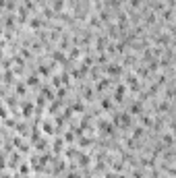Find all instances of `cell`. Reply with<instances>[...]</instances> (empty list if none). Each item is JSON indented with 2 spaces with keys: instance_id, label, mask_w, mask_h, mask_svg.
I'll use <instances>...</instances> for the list:
<instances>
[{
  "instance_id": "obj_2",
  "label": "cell",
  "mask_w": 176,
  "mask_h": 178,
  "mask_svg": "<svg viewBox=\"0 0 176 178\" xmlns=\"http://www.w3.org/2000/svg\"><path fill=\"white\" fill-rule=\"evenodd\" d=\"M141 110H143V108H141V102H135V106L130 108V114H139Z\"/></svg>"
},
{
  "instance_id": "obj_3",
  "label": "cell",
  "mask_w": 176,
  "mask_h": 178,
  "mask_svg": "<svg viewBox=\"0 0 176 178\" xmlns=\"http://www.w3.org/2000/svg\"><path fill=\"white\" fill-rule=\"evenodd\" d=\"M139 4H141V0H130V6H135V8H137Z\"/></svg>"
},
{
  "instance_id": "obj_1",
  "label": "cell",
  "mask_w": 176,
  "mask_h": 178,
  "mask_svg": "<svg viewBox=\"0 0 176 178\" xmlns=\"http://www.w3.org/2000/svg\"><path fill=\"white\" fill-rule=\"evenodd\" d=\"M108 75H112V77H114V75H120V66H118V64H116V66H114V64L108 66Z\"/></svg>"
}]
</instances>
